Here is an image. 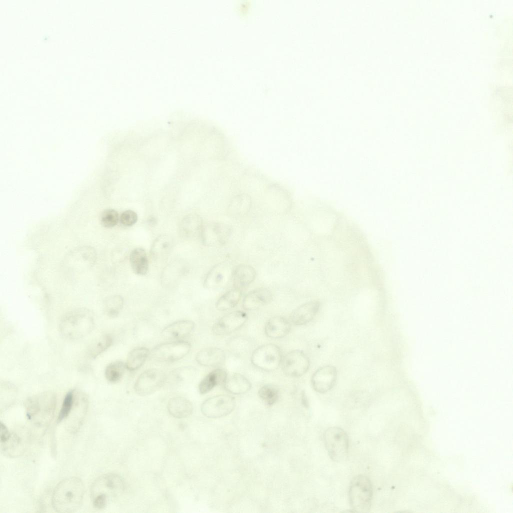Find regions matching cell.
I'll return each mask as SVG.
<instances>
[{
    "label": "cell",
    "instance_id": "cell-1",
    "mask_svg": "<svg viewBox=\"0 0 513 513\" xmlns=\"http://www.w3.org/2000/svg\"><path fill=\"white\" fill-rule=\"evenodd\" d=\"M84 486L77 477L63 479L56 486L52 496V505L58 512L76 511L80 507L84 495Z\"/></svg>",
    "mask_w": 513,
    "mask_h": 513
},
{
    "label": "cell",
    "instance_id": "cell-2",
    "mask_svg": "<svg viewBox=\"0 0 513 513\" xmlns=\"http://www.w3.org/2000/svg\"><path fill=\"white\" fill-rule=\"evenodd\" d=\"M94 326L92 312L86 308H78L65 314L61 318L59 329L66 339L77 340L88 335Z\"/></svg>",
    "mask_w": 513,
    "mask_h": 513
},
{
    "label": "cell",
    "instance_id": "cell-3",
    "mask_svg": "<svg viewBox=\"0 0 513 513\" xmlns=\"http://www.w3.org/2000/svg\"><path fill=\"white\" fill-rule=\"evenodd\" d=\"M349 499L354 511L368 512L371 508L373 488L368 477L358 475L352 480L349 488Z\"/></svg>",
    "mask_w": 513,
    "mask_h": 513
},
{
    "label": "cell",
    "instance_id": "cell-4",
    "mask_svg": "<svg viewBox=\"0 0 513 513\" xmlns=\"http://www.w3.org/2000/svg\"><path fill=\"white\" fill-rule=\"evenodd\" d=\"M324 441L328 453L332 460L341 462L347 459L349 439L343 429L337 427L328 428L324 434Z\"/></svg>",
    "mask_w": 513,
    "mask_h": 513
},
{
    "label": "cell",
    "instance_id": "cell-5",
    "mask_svg": "<svg viewBox=\"0 0 513 513\" xmlns=\"http://www.w3.org/2000/svg\"><path fill=\"white\" fill-rule=\"evenodd\" d=\"M283 355L280 347L267 344L256 348L251 356V362L256 368L265 371H273L281 364Z\"/></svg>",
    "mask_w": 513,
    "mask_h": 513
},
{
    "label": "cell",
    "instance_id": "cell-6",
    "mask_svg": "<svg viewBox=\"0 0 513 513\" xmlns=\"http://www.w3.org/2000/svg\"><path fill=\"white\" fill-rule=\"evenodd\" d=\"M191 345L184 341H176L159 344L150 353L151 358L155 361L171 362L179 360L190 352Z\"/></svg>",
    "mask_w": 513,
    "mask_h": 513
},
{
    "label": "cell",
    "instance_id": "cell-7",
    "mask_svg": "<svg viewBox=\"0 0 513 513\" xmlns=\"http://www.w3.org/2000/svg\"><path fill=\"white\" fill-rule=\"evenodd\" d=\"M236 402L232 396L221 394L210 397L202 404L201 411L206 417L217 418L225 416L234 409Z\"/></svg>",
    "mask_w": 513,
    "mask_h": 513
},
{
    "label": "cell",
    "instance_id": "cell-8",
    "mask_svg": "<svg viewBox=\"0 0 513 513\" xmlns=\"http://www.w3.org/2000/svg\"><path fill=\"white\" fill-rule=\"evenodd\" d=\"M125 484L123 478L118 474L109 473L98 477L92 483L91 487V496L103 494L109 497H115L121 494L124 490Z\"/></svg>",
    "mask_w": 513,
    "mask_h": 513
},
{
    "label": "cell",
    "instance_id": "cell-9",
    "mask_svg": "<svg viewBox=\"0 0 513 513\" xmlns=\"http://www.w3.org/2000/svg\"><path fill=\"white\" fill-rule=\"evenodd\" d=\"M166 380V375L162 371L156 368L149 369L138 377L134 389L139 395H148L159 390Z\"/></svg>",
    "mask_w": 513,
    "mask_h": 513
},
{
    "label": "cell",
    "instance_id": "cell-10",
    "mask_svg": "<svg viewBox=\"0 0 513 513\" xmlns=\"http://www.w3.org/2000/svg\"><path fill=\"white\" fill-rule=\"evenodd\" d=\"M281 365L285 374L292 377H299L308 371L310 362L303 351L294 350L283 357Z\"/></svg>",
    "mask_w": 513,
    "mask_h": 513
},
{
    "label": "cell",
    "instance_id": "cell-11",
    "mask_svg": "<svg viewBox=\"0 0 513 513\" xmlns=\"http://www.w3.org/2000/svg\"><path fill=\"white\" fill-rule=\"evenodd\" d=\"M247 320V315L244 312L233 311L217 320L212 326V331L218 336L228 335L241 328Z\"/></svg>",
    "mask_w": 513,
    "mask_h": 513
},
{
    "label": "cell",
    "instance_id": "cell-12",
    "mask_svg": "<svg viewBox=\"0 0 513 513\" xmlns=\"http://www.w3.org/2000/svg\"><path fill=\"white\" fill-rule=\"evenodd\" d=\"M231 233V229L227 224L213 222L203 225L200 236L204 244L216 246L225 243Z\"/></svg>",
    "mask_w": 513,
    "mask_h": 513
},
{
    "label": "cell",
    "instance_id": "cell-13",
    "mask_svg": "<svg viewBox=\"0 0 513 513\" xmlns=\"http://www.w3.org/2000/svg\"><path fill=\"white\" fill-rule=\"evenodd\" d=\"M233 269L227 263H220L208 272L203 281L204 288L208 289L222 288L231 279Z\"/></svg>",
    "mask_w": 513,
    "mask_h": 513
},
{
    "label": "cell",
    "instance_id": "cell-14",
    "mask_svg": "<svg viewBox=\"0 0 513 513\" xmlns=\"http://www.w3.org/2000/svg\"><path fill=\"white\" fill-rule=\"evenodd\" d=\"M55 397L53 394L43 393L29 399L27 402V415L30 419L36 416L53 413L55 406Z\"/></svg>",
    "mask_w": 513,
    "mask_h": 513
},
{
    "label": "cell",
    "instance_id": "cell-15",
    "mask_svg": "<svg viewBox=\"0 0 513 513\" xmlns=\"http://www.w3.org/2000/svg\"><path fill=\"white\" fill-rule=\"evenodd\" d=\"M337 378L336 368L331 365L320 367L313 374L311 377L312 387L316 392L325 393L331 390L335 385Z\"/></svg>",
    "mask_w": 513,
    "mask_h": 513
},
{
    "label": "cell",
    "instance_id": "cell-16",
    "mask_svg": "<svg viewBox=\"0 0 513 513\" xmlns=\"http://www.w3.org/2000/svg\"><path fill=\"white\" fill-rule=\"evenodd\" d=\"M273 298L272 292L269 289L261 287L248 292L244 297L242 307L248 311L254 310L270 303Z\"/></svg>",
    "mask_w": 513,
    "mask_h": 513
},
{
    "label": "cell",
    "instance_id": "cell-17",
    "mask_svg": "<svg viewBox=\"0 0 513 513\" xmlns=\"http://www.w3.org/2000/svg\"><path fill=\"white\" fill-rule=\"evenodd\" d=\"M320 303L312 301L301 305L295 309L290 316L291 321L295 325H305L311 321L318 313Z\"/></svg>",
    "mask_w": 513,
    "mask_h": 513
},
{
    "label": "cell",
    "instance_id": "cell-18",
    "mask_svg": "<svg viewBox=\"0 0 513 513\" xmlns=\"http://www.w3.org/2000/svg\"><path fill=\"white\" fill-rule=\"evenodd\" d=\"M255 269L247 264H239L232 270L231 280L234 288L240 290L250 285L255 279Z\"/></svg>",
    "mask_w": 513,
    "mask_h": 513
},
{
    "label": "cell",
    "instance_id": "cell-19",
    "mask_svg": "<svg viewBox=\"0 0 513 513\" xmlns=\"http://www.w3.org/2000/svg\"><path fill=\"white\" fill-rule=\"evenodd\" d=\"M195 359L200 365L215 367L224 363L225 354L224 351L219 348L210 347L200 350L197 353Z\"/></svg>",
    "mask_w": 513,
    "mask_h": 513
},
{
    "label": "cell",
    "instance_id": "cell-20",
    "mask_svg": "<svg viewBox=\"0 0 513 513\" xmlns=\"http://www.w3.org/2000/svg\"><path fill=\"white\" fill-rule=\"evenodd\" d=\"M291 329V324L286 318L280 316L272 317L265 326L266 335L272 339H280L287 336Z\"/></svg>",
    "mask_w": 513,
    "mask_h": 513
},
{
    "label": "cell",
    "instance_id": "cell-21",
    "mask_svg": "<svg viewBox=\"0 0 513 513\" xmlns=\"http://www.w3.org/2000/svg\"><path fill=\"white\" fill-rule=\"evenodd\" d=\"M194 323L190 320H180L166 326L162 332V337L166 339H177L184 338L191 333Z\"/></svg>",
    "mask_w": 513,
    "mask_h": 513
},
{
    "label": "cell",
    "instance_id": "cell-22",
    "mask_svg": "<svg viewBox=\"0 0 513 513\" xmlns=\"http://www.w3.org/2000/svg\"><path fill=\"white\" fill-rule=\"evenodd\" d=\"M223 385L225 390L235 395L244 394L251 388L249 380L240 373H233L227 376Z\"/></svg>",
    "mask_w": 513,
    "mask_h": 513
},
{
    "label": "cell",
    "instance_id": "cell-23",
    "mask_svg": "<svg viewBox=\"0 0 513 513\" xmlns=\"http://www.w3.org/2000/svg\"><path fill=\"white\" fill-rule=\"evenodd\" d=\"M169 414L176 418H184L190 416L193 410L191 402L182 397L171 398L167 404Z\"/></svg>",
    "mask_w": 513,
    "mask_h": 513
},
{
    "label": "cell",
    "instance_id": "cell-24",
    "mask_svg": "<svg viewBox=\"0 0 513 513\" xmlns=\"http://www.w3.org/2000/svg\"><path fill=\"white\" fill-rule=\"evenodd\" d=\"M228 375L223 369L217 368L206 375L200 381L198 390L200 394H205L218 385H223Z\"/></svg>",
    "mask_w": 513,
    "mask_h": 513
},
{
    "label": "cell",
    "instance_id": "cell-25",
    "mask_svg": "<svg viewBox=\"0 0 513 513\" xmlns=\"http://www.w3.org/2000/svg\"><path fill=\"white\" fill-rule=\"evenodd\" d=\"M203 226L200 216L195 214H189L182 220L179 226L180 232L186 238L200 236Z\"/></svg>",
    "mask_w": 513,
    "mask_h": 513
},
{
    "label": "cell",
    "instance_id": "cell-26",
    "mask_svg": "<svg viewBox=\"0 0 513 513\" xmlns=\"http://www.w3.org/2000/svg\"><path fill=\"white\" fill-rule=\"evenodd\" d=\"M129 262L133 272L139 276L145 275L149 269L148 259L145 250L141 247L133 249L130 253Z\"/></svg>",
    "mask_w": 513,
    "mask_h": 513
},
{
    "label": "cell",
    "instance_id": "cell-27",
    "mask_svg": "<svg viewBox=\"0 0 513 513\" xmlns=\"http://www.w3.org/2000/svg\"><path fill=\"white\" fill-rule=\"evenodd\" d=\"M173 243L171 237L167 235H161L153 241L151 248V255L155 260H161L170 252Z\"/></svg>",
    "mask_w": 513,
    "mask_h": 513
},
{
    "label": "cell",
    "instance_id": "cell-28",
    "mask_svg": "<svg viewBox=\"0 0 513 513\" xmlns=\"http://www.w3.org/2000/svg\"><path fill=\"white\" fill-rule=\"evenodd\" d=\"M242 296V290L234 288L221 296L215 304L217 310L225 311L234 308L238 304Z\"/></svg>",
    "mask_w": 513,
    "mask_h": 513
},
{
    "label": "cell",
    "instance_id": "cell-29",
    "mask_svg": "<svg viewBox=\"0 0 513 513\" xmlns=\"http://www.w3.org/2000/svg\"><path fill=\"white\" fill-rule=\"evenodd\" d=\"M149 355V350L145 347L133 349L128 355L125 363L126 368L131 371L137 370L144 364Z\"/></svg>",
    "mask_w": 513,
    "mask_h": 513
},
{
    "label": "cell",
    "instance_id": "cell-30",
    "mask_svg": "<svg viewBox=\"0 0 513 513\" xmlns=\"http://www.w3.org/2000/svg\"><path fill=\"white\" fill-rule=\"evenodd\" d=\"M250 201L248 197L240 196L234 198L228 206V212L233 216H241L249 210Z\"/></svg>",
    "mask_w": 513,
    "mask_h": 513
},
{
    "label": "cell",
    "instance_id": "cell-31",
    "mask_svg": "<svg viewBox=\"0 0 513 513\" xmlns=\"http://www.w3.org/2000/svg\"><path fill=\"white\" fill-rule=\"evenodd\" d=\"M126 369V364L122 361L112 362L105 369V377L110 383H117L122 379Z\"/></svg>",
    "mask_w": 513,
    "mask_h": 513
},
{
    "label": "cell",
    "instance_id": "cell-32",
    "mask_svg": "<svg viewBox=\"0 0 513 513\" xmlns=\"http://www.w3.org/2000/svg\"><path fill=\"white\" fill-rule=\"evenodd\" d=\"M124 300L122 296L115 295L107 298L104 302V310L111 318L116 317L123 308Z\"/></svg>",
    "mask_w": 513,
    "mask_h": 513
},
{
    "label": "cell",
    "instance_id": "cell-33",
    "mask_svg": "<svg viewBox=\"0 0 513 513\" xmlns=\"http://www.w3.org/2000/svg\"><path fill=\"white\" fill-rule=\"evenodd\" d=\"M258 394L262 400L268 406H271L275 404L279 397L278 388L271 384H267L262 386L259 390Z\"/></svg>",
    "mask_w": 513,
    "mask_h": 513
},
{
    "label": "cell",
    "instance_id": "cell-34",
    "mask_svg": "<svg viewBox=\"0 0 513 513\" xmlns=\"http://www.w3.org/2000/svg\"><path fill=\"white\" fill-rule=\"evenodd\" d=\"M113 339L112 336L107 334L102 336L89 349L88 355L91 358L95 359L112 344Z\"/></svg>",
    "mask_w": 513,
    "mask_h": 513
},
{
    "label": "cell",
    "instance_id": "cell-35",
    "mask_svg": "<svg viewBox=\"0 0 513 513\" xmlns=\"http://www.w3.org/2000/svg\"><path fill=\"white\" fill-rule=\"evenodd\" d=\"M75 401V391L71 390L65 395L59 413L57 422L60 423L68 417L71 412Z\"/></svg>",
    "mask_w": 513,
    "mask_h": 513
},
{
    "label": "cell",
    "instance_id": "cell-36",
    "mask_svg": "<svg viewBox=\"0 0 513 513\" xmlns=\"http://www.w3.org/2000/svg\"><path fill=\"white\" fill-rule=\"evenodd\" d=\"M119 220V214L113 209H105L100 216L101 223L106 228L113 227L118 223Z\"/></svg>",
    "mask_w": 513,
    "mask_h": 513
},
{
    "label": "cell",
    "instance_id": "cell-37",
    "mask_svg": "<svg viewBox=\"0 0 513 513\" xmlns=\"http://www.w3.org/2000/svg\"><path fill=\"white\" fill-rule=\"evenodd\" d=\"M138 220L137 213L132 210L123 212L119 217L120 223L124 226L129 227L135 224Z\"/></svg>",
    "mask_w": 513,
    "mask_h": 513
},
{
    "label": "cell",
    "instance_id": "cell-38",
    "mask_svg": "<svg viewBox=\"0 0 513 513\" xmlns=\"http://www.w3.org/2000/svg\"><path fill=\"white\" fill-rule=\"evenodd\" d=\"M172 376L175 380L182 381L192 377V368L190 367L179 368L173 372Z\"/></svg>",
    "mask_w": 513,
    "mask_h": 513
},
{
    "label": "cell",
    "instance_id": "cell-39",
    "mask_svg": "<svg viewBox=\"0 0 513 513\" xmlns=\"http://www.w3.org/2000/svg\"><path fill=\"white\" fill-rule=\"evenodd\" d=\"M108 499L107 496L104 494H97L92 497L93 505L95 508L103 509L107 504Z\"/></svg>",
    "mask_w": 513,
    "mask_h": 513
},
{
    "label": "cell",
    "instance_id": "cell-40",
    "mask_svg": "<svg viewBox=\"0 0 513 513\" xmlns=\"http://www.w3.org/2000/svg\"><path fill=\"white\" fill-rule=\"evenodd\" d=\"M0 429L1 442L2 443H6L10 440L11 434L7 427L2 421L0 423Z\"/></svg>",
    "mask_w": 513,
    "mask_h": 513
},
{
    "label": "cell",
    "instance_id": "cell-41",
    "mask_svg": "<svg viewBox=\"0 0 513 513\" xmlns=\"http://www.w3.org/2000/svg\"><path fill=\"white\" fill-rule=\"evenodd\" d=\"M301 400H302V403L303 405L305 407H308V406L309 405V403H308V399H307V396H306L305 393L304 391L302 392V393Z\"/></svg>",
    "mask_w": 513,
    "mask_h": 513
}]
</instances>
